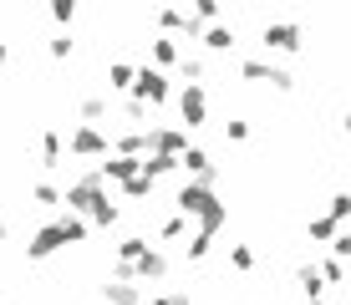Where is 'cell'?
Returning <instances> with one entry per match:
<instances>
[{
	"mask_svg": "<svg viewBox=\"0 0 351 305\" xmlns=\"http://www.w3.org/2000/svg\"><path fill=\"white\" fill-rule=\"evenodd\" d=\"M265 41L280 46V51H295V46H300V31H295V26H270V31H265Z\"/></svg>",
	"mask_w": 351,
	"mask_h": 305,
	"instance_id": "6da1fadb",
	"label": "cell"
},
{
	"mask_svg": "<svg viewBox=\"0 0 351 305\" xmlns=\"http://www.w3.org/2000/svg\"><path fill=\"white\" fill-rule=\"evenodd\" d=\"M158 305H184V295H168V300H158Z\"/></svg>",
	"mask_w": 351,
	"mask_h": 305,
	"instance_id": "9c48e42d",
	"label": "cell"
},
{
	"mask_svg": "<svg viewBox=\"0 0 351 305\" xmlns=\"http://www.w3.org/2000/svg\"><path fill=\"white\" fill-rule=\"evenodd\" d=\"M346 127H351V112H346Z\"/></svg>",
	"mask_w": 351,
	"mask_h": 305,
	"instance_id": "30bf717a",
	"label": "cell"
},
{
	"mask_svg": "<svg viewBox=\"0 0 351 305\" xmlns=\"http://www.w3.org/2000/svg\"><path fill=\"white\" fill-rule=\"evenodd\" d=\"M184 112H189V122H199V117H204V92H199V87H189V92H184Z\"/></svg>",
	"mask_w": 351,
	"mask_h": 305,
	"instance_id": "3957f363",
	"label": "cell"
},
{
	"mask_svg": "<svg viewBox=\"0 0 351 305\" xmlns=\"http://www.w3.org/2000/svg\"><path fill=\"white\" fill-rule=\"evenodd\" d=\"M107 295H112L117 305H138V290H132V285H117V290H107Z\"/></svg>",
	"mask_w": 351,
	"mask_h": 305,
	"instance_id": "52a82bcc",
	"label": "cell"
},
{
	"mask_svg": "<svg viewBox=\"0 0 351 305\" xmlns=\"http://www.w3.org/2000/svg\"><path fill=\"white\" fill-rule=\"evenodd\" d=\"M71 148H77V153H97V148H102V138L87 127V132H77V138H71Z\"/></svg>",
	"mask_w": 351,
	"mask_h": 305,
	"instance_id": "277c9868",
	"label": "cell"
},
{
	"mask_svg": "<svg viewBox=\"0 0 351 305\" xmlns=\"http://www.w3.org/2000/svg\"><path fill=\"white\" fill-rule=\"evenodd\" d=\"M132 82V66H112V87H128Z\"/></svg>",
	"mask_w": 351,
	"mask_h": 305,
	"instance_id": "ba28073f",
	"label": "cell"
},
{
	"mask_svg": "<svg viewBox=\"0 0 351 305\" xmlns=\"http://www.w3.org/2000/svg\"><path fill=\"white\" fill-rule=\"evenodd\" d=\"M351 214V193H336V199H331V214H326V219H346Z\"/></svg>",
	"mask_w": 351,
	"mask_h": 305,
	"instance_id": "5b68a950",
	"label": "cell"
},
{
	"mask_svg": "<svg viewBox=\"0 0 351 305\" xmlns=\"http://www.w3.org/2000/svg\"><path fill=\"white\" fill-rule=\"evenodd\" d=\"M138 87H143V97H153V102H163V77H158V71H143V77H138Z\"/></svg>",
	"mask_w": 351,
	"mask_h": 305,
	"instance_id": "7a4b0ae2",
	"label": "cell"
},
{
	"mask_svg": "<svg viewBox=\"0 0 351 305\" xmlns=\"http://www.w3.org/2000/svg\"><path fill=\"white\" fill-rule=\"evenodd\" d=\"M331 229H336V219H311V239H331Z\"/></svg>",
	"mask_w": 351,
	"mask_h": 305,
	"instance_id": "8992f818",
	"label": "cell"
}]
</instances>
